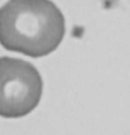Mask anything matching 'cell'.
Listing matches in <instances>:
<instances>
[{"instance_id": "1", "label": "cell", "mask_w": 130, "mask_h": 135, "mask_svg": "<svg viewBox=\"0 0 130 135\" xmlns=\"http://www.w3.org/2000/svg\"><path fill=\"white\" fill-rule=\"evenodd\" d=\"M65 35V18L50 0H8L0 10V42L11 52L39 58L54 52Z\"/></svg>"}, {"instance_id": "2", "label": "cell", "mask_w": 130, "mask_h": 135, "mask_svg": "<svg viewBox=\"0 0 130 135\" xmlns=\"http://www.w3.org/2000/svg\"><path fill=\"white\" fill-rule=\"evenodd\" d=\"M0 114L16 119L33 112L41 101L43 80L30 62L3 56L0 62Z\"/></svg>"}]
</instances>
